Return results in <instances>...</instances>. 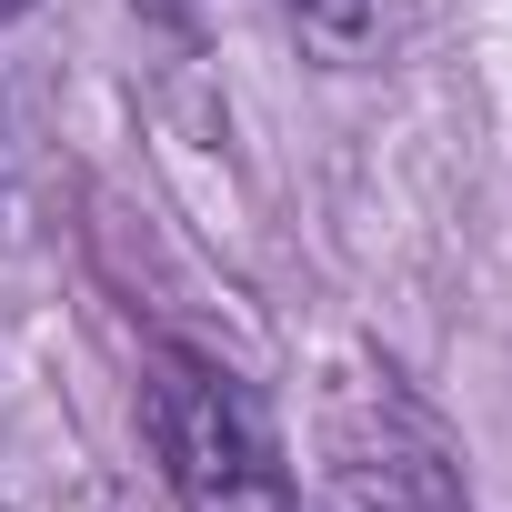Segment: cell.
Instances as JSON below:
<instances>
[{"label": "cell", "mask_w": 512, "mask_h": 512, "mask_svg": "<svg viewBox=\"0 0 512 512\" xmlns=\"http://www.w3.org/2000/svg\"><path fill=\"white\" fill-rule=\"evenodd\" d=\"M141 422H151V452H161V482L181 512H302L292 492V462L221 362L201 352H161L151 362V392H141Z\"/></svg>", "instance_id": "cell-1"}, {"label": "cell", "mask_w": 512, "mask_h": 512, "mask_svg": "<svg viewBox=\"0 0 512 512\" xmlns=\"http://www.w3.org/2000/svg\"><path fill=\"white\" fill-rule=\"evenodd\" d=\"M322 512H472L442 422L392 372H342L322 392Z\"/></svg>", "instance_id": "cell-2"}, {"label": "cell", "mask_w": 512, "mask_h": 512, "mask_svg": "<svg viewBox=\"0 0 512 512\" xmlns=\"http://www.w3.org/2000/svg\"><path fill=\"white\" fill-rule=\"evenodd\" d=\"M272 11L322 51V61H362L382 41V0H272Z\"/></svg>", "instance_id": "cell-3"}, {"label": "cell", "mask_w": 512, "mask_h": 512, "mask_svg": "<svg viewBox=\"0 0 512 512\" xmlns=\"http://www.w3.org/2000/svg\"><path fill=\"white\" fill-rule=\"evenodd\" d=\"M21 11H31V0H0V21H21Z\"/></svg>", "instance_id": "cell-4"}, {"label": "cell", "mask_w": 512, "mask_h": 512, "mask_svg": "<svg viewBox=\"0 0 512 512\" xmlns=\"http://www.w3.org/2000/svg\"><path fill=\"white\" fill-rule=\"evenodd\" d=\"M141 11H191V0H141Z\"/></svg>", "instance_id": "cell-5"}]
</instances>
